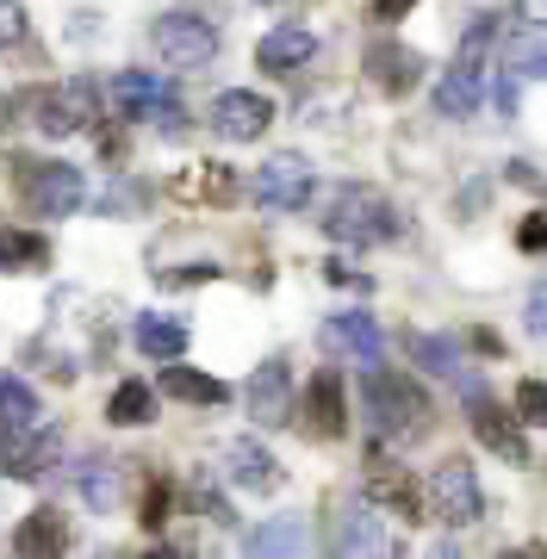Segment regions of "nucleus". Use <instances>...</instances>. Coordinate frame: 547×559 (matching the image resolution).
<instances>
[{
  "instance_id": "obj_42",
  "label": "nucleus",
  "mask_w": 547,
  "mask_h": 559,
  "mask_svg": "<svg viewBox=\"0 0 547 559\" xmlns=\"http://www.w3.org/2000/svg\"><path fill=\"white\" fill-rule=\"evenodd\" d=\"M156 280H163V286H193V280H218V267H205V261L200 267H163Z\"/></svg>"
},
{
  "instance_id": "obj_16",
  "label": "nucleus",
  "mask_w": 547,
  "mask_h": 559,
  "mask_svg": "<svg viewBox=\"0 0 547 559\" xmlns=\"http://www.w3.org/2000/svg\"><path fill=\"white\" fill-rule=\"evenodd\" d=\"M479 106H486V69L454 57L442 75H436V112H442V119H473Z\"/></svg>"
},
{
  "instance_id": "obj_14",
  "label": "nucleus",
  "mask_w": 547,
  "mask_h": 559,
  "mask_svg": "<svg viewBox=\"0 0 547 559\" xmlns=\"http://www.w3.org/2000/svg\"><path fill=\"white\" fill-rule=\"evenodd\" d=\"M274 124V106L262 94H249V87H224L218 100H212V131L224 143H255Z\"/></svg>"
},
{
  "instance_id": "obj_39",
  "label": "nucleus",
  "mask_w": 547,
  "mask_h": 559,
  "mask_svg": "<svg viewBox=\"0 0 547 559\" xmlns=\"http://www.w3.org/2000/svg\"><path fill=\"white\" fill-rule=\"evenodd\" d=\"M324 280H330V286H355V293H373V280H367L355 261H336V255L324 261Z\"/></svg>"
},
{
  "instance_id": "obj_12",
  "label": "nucleus",
  "mask_w": 547,
  "mask_h": 559,
  "mask_svg": "<svg viewBox=\"0 0 547 559\" xmlns=\"http://www.w3.org/2000/svg\"><path fill=\"white\" fill-rule=\"evenodd\" d=\"M361 69H367V81L380 87L385 100H405L411 87L424 81L429 62L417 57L411 44H399V38H373V44H367V57H361Z\"/></svg>"
},
{
  "instance_id": "obj_13",
  "label": "nucleus",
  "mask_w": 547,
  "mask_h": 559,
  "mask_svg": "<svg viewBox=\"0 0 547 559\" xmlns=\"http://www.w3.org/2000/svg\"><path fill=\"white\" fill-rule=\"evenodd\" d=\"M293 417H299V429L311 441H336L348 429V417H343V380L336 373H311V385H305V399L293 404Z\"/></svg>"
},
{
  "instance_id": "obj_40",
  "label": "nucleus",
  "mask_w": 547,
  "mask_h": 559,
  "mask_svg": "<svg viewBox=\"0 0 547 559\" xmlns=\"http://www.w3.org/2000/svg\"><path fill=\"white\" fill-rule=\"evenodd\" d=\"M205 193H212V200H237V180H230V168L205 162Z\"/></svg>"
},
{
  "instance_id": "obj_18",
  "label": "nucleus",
  "mask_w": 547,
  "mask_h": 559,
  "mask_svg": "<svg viewBox=\"0 0 547 559\" xmlns=\"http://www.w3.org/2000/svg\"><path fill=\"white\" fill-rule=\"evenodd\" d=\"M112 112H119L124 124H138V119H156V106L175 94V81H163V75H143V69H119L112 75Z\"/></svg>"
},
{
  "instance_id": "obj_21",
  "label": "nucleus",
  "mask_w": 547,
  "mask_h": 559,
  "mask_svg": "<svg viewBox=\"0 0 547 559\" xmlns=\"http://www.w3.org/2000/svg\"><path fill=\"white\" fill-rule=\"evenodd\" d=\"M131 342H138V355H150V360H181L187 355V318L138 311V318H131Z\"/></svg>"
},
{
  "instance_id": "obj_36",
  "label": "nucleus",
  "mask_w": 547,
  "mask_h": 559,
  "mask_svg": "<svg viewBox=\"0 0 547 559\" xmlns=\"http://www.w3.org/2000/svg\"><path fill=\"white\" fill-rule=\"evenodd\" d=\"M25 44V0H0V50Z\"/></svg>"
},
{
  "instance_id": "obj_29",
  "label": "nucleus",
  "mask_w": 547,
  "mask_h": 559,
  "mask_svg": "<svg viewBox=\"0 0 547 559\" xmlns=\"http://www.w3.org/2000/svg\"><path fill=\"white\" fill-rule=\"evenodd\" d=\"M249 554L255 559H274V554H305V528L293 516H274V522H262L255 535H249Z\"/></svg>"
},
{
  "instance_id": "obj_23",
  "label": "nucleus",
  "mask_w": 547,
  "mask_h": 559,
  "mask_svg": "<svg viewBox=\"0 0 547 559\" xmlns=\"http://www.w3.org/2000/svg\"><path fill=\"white\" fill-rule=\"evenodd\" d=\"M20 554H69V516L62 510H32L13 535Z\"/></svg>"
},
{
  "instance_id": "obj_45",
  "label": "nucleus",
  "mask_w": 547,
  "mask_h": 559,
  "mask_svg": "<svg viewBox=\"0 0 547 559\" xmlns=\"http://www.w3.org/2000/svg\"><path fill=\"white\" fill-rule=\"evenodd\" d=\"M262 7H274V0H262Z\"/></svg>"
},
{
  "instance_id": "obj_1",
  "label": "nucleus",
  "mask_w": 547,
  "mask_h": 559,
  "mask_svg": "<svg viewBox=\"0 0 547 559\" xmlns=\"http://www.w3.org/2000/svg\"><path fill=\"white\" fill-rule=\"evenodd\" d=\"M318 224H324L343 249H380V242L405 237L399 205L385 200L380 187H367V180H343V187L324 200V218H318Z\"/></svg>"
},
{
  "instance_id": "obj_27",
  "label": "nucleus",
  "mask_w": 547,
  "mask_h": 559,
  "mask_svg": "<svg viewBox=\"0 0 547 559\" xmlns=\"http://www.w3.org/2000/svg\"><path fill=\"white\" fill-rule=\"evenodd\" d=\"M106 423H119V429H143V423H156V392H150L143 380L112 385V399H106Z\"/></svg>"
},
{
  "instance_id": "obj_9",
  "label": "nucleus",
  "mask_w": 547,
  "mask_h": 559,
  "mask_svg": "<svg viewBox=\"0 0 547 559\" xmlns=\"http://www.w3.org/2000/svg\"><path fill=\"white\" fill-rule=\"evenodd\" d=\"M330 547L336 554H399V540L385 535L380 503L367 498V491L336 498V510H330Z\"/></svg>"
},
{
  "instance_id": "obj_25",
  "label": "nucleus",
  "mask_w": 547,
  "mask_h": 559,
  "mask_svg": "<svg viewBox=\"0 0 547 559\" xmlns=\"http://www.w3.org/2000/svg\"><path fill=\"white\" fill-rule=\"evenodd\" d=\"M163 392L181 404H230V385L200 373V367H163Z\"/></svg>"
},
{
  "instance_id": "obj_8",
  "label": "nucleus",
  "mask_w": 547,
  "mask_h": 559,
  "mask_svg": "<svg viewBox=\"0 0 547 559\" xmlns=\"http://www.w3.org/2000/svg\"><path fill=\"white\" fill-rule=\"evenodd\" d=\"M461 399H466V423H473V436L486 441L504 466H528V441L516 436V417H510L504 404L491 399L479 380H466V373H461Z\"/></svg>"
},
{
  "instance_id": "obj_28",
  "label": "nucleus",
  "mask_w": 547,
  "mask_h": 559,
  "mask_svg": "<svg viewBox=\"0 0 547 559\" xmlns=\"http://www.w3.org/2000/svg\"><path fill=\"white\" fill-rule=\"evenodd\" d=\"M50 261V242L38 230H13V224H0V267L7 274H25V267H44Z\"/></svg>"
},
{
  "instance_id": "obj_41",
  "label": "nucleus",
  "mask_w": 547,
  "mask_h": 559,
  "mask_svg": "<svg viewBox=\"0 0 547 559\" xmlns=\"http://www.w3.org/2000/svg\"><path fill=\"white\" fill-rule=\"evenodd\" d=\"M510 180H516V187H535V193H547V168H535L528 156L510 162Z\"/></svg>"
},
{
  "instance_id": "obj_32",
  "label": "nucleus",
  "mask_w": 547,
  "mask_h": 559,
  "mask_svg": "<svg viewBox=\"0 0 547 559\" xmlns=\"http://www.w3.org/2000/svg\"><path fill=\"white\" fill-rule=\"evenodd\" d=\"M491 50H498V13H479V20L466 25V38H461V50H454V57L479 62V57H491Z\"/></svg>"
},
{
  "instance_id": "obj_33",
  "label": "nucleus",
  "mask_w": 547,
  "mask_h": 559,
  "mask_svg": "<svg viewBox=\"0 0 547 559\" xmlns=\"http://www.w3.org/2000/svg\"><path fill=\"white\" fill-rule=\"evenodd\" d=\"M175 491H181L175 479H150V491H143V528H163L168 510H175Z\"/></svg>"
},
{
  "instance_id": "obj_3",
  "label": "nucleus",
  "mask_w": 547,
  "mask_h": 559,
  "mask_svg": "<svg viewBox=\"0 0 547 559\" xmlns=\"http://www.w3.org/2000/svg\"><path fill=\"white\" fill-rule=\"evenodd\" d=\"M424 485H429V516L448 522V528H473V522L486 516V485H479L466 454H442L429 466Z\"/></svg>"
},
{
  "instance_id": "obj_24",
  "label": "nucleus",
  "mask_w": 547,
  "mask_h": 559,
  "mask_svg": "<svg viewBox=\"0 0 547 559\" xmlns=\"http://www.w3.org/2000/svg\"><path fill=\"white\" fill-rule=\"evenodd\" d=\"M57 454H62V436L57 429H50V423H44L38 436L32 441H20V448H7V473H20V479H38V473H50V466H57Z\"/></svg>"
},
{
  "instance_id": "obj_2",
  "label": "nucleus",
  "mask_w": 547,
  "mask_h": 559,
  "mask_svg": "<svg viewBox=\"0 0 547 559\" xmlns=\"http://www.w3.org/2000/svg\"><path fill=\"white\" fill-rule=\"evenodd\" d=\"M361 399H367V417H373L380 441H405V448H411V441L429 436V399H424V385H411L405 373L367 367Z\"/></svg>"
},
{
  "instance_id": "obj_15",
  "label": "nucleus",
  "mask_w": 547,
  "mask_h": 559,
  "mask_svg": "<svg viewBox=\"0 0 547 559\" xmlns=\"http://www.w3.org/2000/svg\"><path fill=\"white\" fill-rule=\"evenodd\" d=\"M224 473H230L237 491H255V498H274V491L286 485V466L267 454L255 436H237L230 448H224Z\"/></svg>"
},
{
  "instance_id": "obj_37",
  "label": "nucleus",
  "mask_w": 547,
  "mask_h": 559,
  "mask_svg": "<svg viewBox=\"0 0 547 559\" xmlns=\"http://www.w3.org/2000/svg\"><path fill=\"white\" fill-rule=\"evenodd\" d=\"M516 249H528V255H547V212H528V218L516 224Z\"/></svg>"
},
{
  "instance_id": "obj_35",
  "label": "nucleus",
  "mask_w": 547,
  "mask_h": 559,
  "mask_svg": "<svg viewBox=\"0 0 547 559\" xmlns=\"http://www.w3.org/2000/svg\"><path fill=\"white\" fill-rule=\"evenodd\" d=\"M491 106H498V119H516V81H523V75H516V69H510V62H504V69H491Z\"/></svg>"
},
{
  "instance_id": "obj_19",
  "label": "nucleus",
  "mask_w": 547,
  "mask_h": 559,
  "mask_svg": "<svg viewBox=\"0 0 547 559\" xmlns=\"http://www.w3.org/2000/svg\"><path fill=\"white\" fill-rule=\"evenodd\" d=\"M318 57V32H305V25H274L262 44H255V69L262 75H293L305 62Z\"/></svg>"
},
{
  "instance_id": "obj_31",
  "label": "nucleus",
  "mask_w": 547,
  "mask_h": 559,
  "mask_svg": "<svg viewBox=\"0 0 547 559\" xmlns=\"http://www.w3.org/2000/svg\"><path fill=\"white\" fill-rule=\"evenodd\" d=\"M143 205H150V187H143V180H131V175H119V180L100 193V212H106V218H124V212H143Z\"/></svg>"
},
{
  "instance_id": "obj_11",
  "label": "nucleus",
  "mask_w": 547,
  "mask_h": 559,
  "mask_svg": "<svg viewBox=\"0 0 547 559\" xmlns=\"http://www.w3.org/2000/svg\"><path fill=\"white\" fill-rule=\"evenodd\" d=\"M243 411L262 423V429H281V423H293V367H286V355H267L262 367L249 373Z\"/></svg>"
},
{
  "instance_id": "obj_6",
  "label": "nucleus",
  "mask_w": 547,
  "mask_h": 559,
  "mask_svg": "<svg viewBox=\"0 0 547 559\" xmlns=\"http://www.w3.org/2000/svg\"><path fill=\"white\" fill-rule=\"evenodd\" d=\"M150 44H156V57H163L168 69H187V75L218 57V32H212V20H200V13H163V20L150 25Z\"/></svg>"
},
{
  "instance_id": "obj_43",
  "label": "nucleus",
  "mask_w": 547,
  "mask_h": 559,
  "mask_svg": "<svg viewBox=\"0 0 547 559\" xmlns=\"http://www.w3.org/2000/svg\"><path fill=\"white\" fill-rule=\"evenodd\" d=\"M516 20H523L528 32H547V0H516Z\"/></svg>"
},
{
  "instance_id": "obj_38",
  "label": "nucleus",
  "mask_w": 547,
  "mask_h": 559,
  "mask_svg": "<svg viewBox=\"0 0 547 559\" xmlns=\"http://www.w3.org/2000/svg\"><path fill=\"white\" fill-rule=\"evenodd\" d=\"M523 323H528V336H547V280H535V286H528Z\"/></svg>"
},
{
  "instance_id": "obj_10",
  "label": "nucleus",
  "mask_w": 547,
  "mask_h": 559,
  "mask_svg": "<svg viewBox=\"0 0 547 559\" xmlns=\"http://www.w3.org/2000/svg\"><path fill=\"white\" fill-rule=\"evenodd\" d=\"M311 187H318V168L299 156V150H286V156L262 162V175H255V205L262 212H305L311 205Z\"/></svg>"
},
{
  "instance_id": "obj_44",
  "label": "nucleus",
  "mask_w": 547,
  "mask_h": 559,
  "mask_svg": "<svg viewBox=\"0 0 547 559\" xmlns=\"http://www.w3.org/2000/svg\"><path fill=\"white\" fill-rule=\"evenodd\" d=\"M411 7H417V0H373V20H380V25H399Z\"/></svg>"
},
{
  "instance_id": "obj_26",
  "label": "nucleus",
  "mask_w": 547,
  "mask_h": 559,
  "mask_svg": "<svg viewBox=\"0 0 547 559\" xmlns=\"http://www.w3.org/2000/svg\"><path fill=\"white\" fill-rule=\"evenodd\" d=\"M75 491L87 498V510H112L119 503V460L112 454H87L75 473Z\"/></svg>"
},
{
  "instance_id": "obj_20",
  "label": "nucleus",
  "mask_w": 547,
  "mask_h": 559,
  "mask_svg": "<svg viewBox=\"0 0 547 559\" xmlns=\"http://www.w3.org/2000/svg\"><path fill=\"white\" fill-rule=\"evenodd\" d=\"M324 342L330 348H348L361 367H380L385 360V330H380V318H367V311H336V318L324 323Z\"/></svg>"
},
{
  "instance_id": "obj_4",
  "label": "nucleus",
  "mask_w": 547,
  "mask_h": 559,
  "mask_svg": "<svg viewBox=\"0 0 547 559\" xmlns=\"http://www.w3.org/2000/svg\"><path fill=\"white\" fill-rule=\"evenodd\" d=\"M20 193L38 218H75L87 200V175L75 162H20Z\"/></svg>"
},
{
  "instance_id": "obj_30",
  "label": "nucleus",
  "mask_w": 547,
  "mask_h": 559,
  "mask_svg": "<svg viewBox=\"0 0 547 559\" xmlns=\"http://www.w3.org/2000/svg\"><path fill=\"white\" fill-rule=\"evenodd\" d=\"M504 62L516 69V75H535V81H547V44L535 38L528 25H523V38H510V44H504Z\"/></svg>"
},
{
  "instance_id": "obj_7",
  "label": "nucleus",
  "mask_w": 547,
  "mask_h": 559,
  "mask_svg": "<svg viewBox=\"0 0 547 559\" xmlns=\"http://www.w3.org/2000/svg\"><path fill=\"white\" fill-rule=\"evenodd\" d=\"M361 491H367L373 503H380V510H392V516H405V522H429V485L411 479V473H405V466H399L392 454H385V448H373V454H367Z\"/></svg>"
},
{
  "instance_id": "obj_17",
  "label": "nucleus",
  "mask_w": 547,
  "mask_h": 559,
  "mask_svg": "<svg viewBox=\"0 0 547 559\" xmlns=\"http://www.w3.org/2000/svg\"><path fill=\"white\" fill-rule=\"evenodd\" d=\"M38 429H44L38 392H32L25 380H13V373H0V454L20 448V441H32Z\"/></svg>"
},
{
  "instance_id": "obj_22",
  "label": "nucleus",
  "mask_w": 547,
  "mask_h": 559,
  "mask_svg": "<svg viewBox=\"0 0 547 559\" xmlns=\"http://www.w3.org/2000/svg\"><path fill=\"white\" fill-rule=\"evenodd\" d=\"M405 355L424 367V373H436V380H454L461 385V373H466V360H461V348L448 336H429V330H411L405 336Z\"/></svg>"
},
{
  "instance_id": "obj_5",
  "label": "nucleus",
  "mask_w": 547,
  "mask_h": 559,
  "mask_svg": "<svg viewBox=\"0 0 547 559\" xmlns=\"http://www.w3.org/2000/svg\"><path fill=\"white\" fill-rule=\"evenodd\" d=\"M94 112H100V87H94L87 75L57 81V87H38V94H32V124H38L44 138H75V131L94 124Z\"/></svg>"
},
{
  "instance_id": "obj_34",
  "label": "nucleus",
  "mask_w": 547,
  "mask_h": 559,
  "mask_svg": "<svg viewBox=\"0 0 547 559\" xmlns=\"http://www.w3.org/2000/svg\"><path fill=\"white\" fill-rule=\"evenodd\" d=\"M516 423H528V429H547V385H542V380H523V385H516Z\"/></svg>"
}]
</instances>
